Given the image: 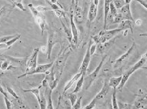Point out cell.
<instances>
[{
    "label": "cell",
    "mask_w": 147,
    "mask_h": 109,
    "mask_svg": "<svg viewBox=\"0 0 147 109\" xmlns=\"http://www.w3.org/2000/svg\"><path fill=\"white\" fill-rule=\"evenodd\" d=\"M4 101H5V104H6V106L7 109H14L13 103L8 100V98L4 97Z\"/></svg>",
    "instance_id": "ab89813d"
},
{
    "label": "cell",
    "mask_w": 147,
    "mask_h": 109,
    "mask_svg": "<svg viewBox=\"0 0 147 109\" xmlns=\"http://www.w3.org/2000/svg\"><path fill=\"white\" fill-rule=\"evenodd\" d=\"M91 1H93V0H91Z\"/></svg>",
    "instance_id": "94428289"
},
{
    "label": "cell",
    "mask_w": 147,
    "mask_h": 109,
    "mask_svg": "<svg viewBox=\"0 0 147 109\" xmlns=\"http://www.w3.org/2000/svg\"><path fill=\"white\" fill-rule=\"evenodd\" d=\"M131 1H132V0H125V3H127V4H130Z\"/></svg>",
    "instance_id": "db71d44e"
},
{
    "label": "cell",
    "mask_w": 147,
    "mask_h": 109,
    "mask_svg": "<svg viewBox=\"0 0 147 109\" xmlns=\"http://www.w3.org/2000/svg\"><path fill=\"white\" fill-rule=\"evenodd\" d=\"M9 61H4L1 63V69L2 71H6V70L8 69V67H9Z\"/></svg>",
    "instance_id": "60d3db41"
},
{
    "label": "cell",
    "mask_w": 147,
    "mask_h": 109,
    "mask_svg": "<svg viewBox=\"0 0 147 109\" xmlns=\"http://www.w3.org/2000/svg\"><path fill=\"white\" fill-rule=\"evenodd\" d=\"M10 1L13 2V4H15V3H22V1L23 0H10Z\"/></svg>",
    "instance_id": "681fc988"
},
{
    "label": "cell",
    "mask_w": 147,
    "mask_h": 109,
    "mask_svg": "<svg viewBox=\"0 0 147 109\" xmlns=\"http://www.w3.org/2000/svg\"><path fill=\"white\" fill-rule=\"evenodd\" d=\"M38 104H39L40 109H46L47 98L45 96V91L43 89L40 90V101Z\"/></svg>",
    "instance_id": "44dd1931"
},
{
    "label": "cell",
    "mask_w": 147,
    "mask_h": 109,
    "mask_svg": "<svg viewBox=\"0 0 147 109\" xmlns=\"http://www.w3.org/2000/svg\"><path fill=\"white\" fill-rule=\"evenodd\" d=\"M135 22H132L130 20H124L123 22H122L120 24H119L118 28L123 30V31L125 30H130L131 32H134V24Z\"/></svg>",
    "instance_id": "2e32d148"
},
{
    "label": "cell",
    "mask_w": 147,
    "mask_h": 109,
    "mask_svg": "<svg viewBox=\"0 0 147 109\" xmlns=\"http://www.w3.org/2000/svg\"><path fill=\"white\" fill-rule=\"evenodd\" d=\"M122 76H119V77H111L109 80V85L110 87L113 88V89H116L119 86V84H120L122 80Z\"/></svg>",
    "instance_id": "ffe728a7"
},
{
    "label": "cell",
    "mask_w": 147,
    "mask_h": 109,
    "mask_svg": "<svg viewBox=\"0 0 147 109\" xmlns=\"http://www.w3.org/2000/svg\"><path fill=\"white\" fill-rule=\"evenodd\" d=\"M141 69H145V70H147V67H142Z\"/></svg>",
    "instance_id": "11a10c76"
},
{
    "label": "cell",
    "mask_w": 147,
    "mask_h": 109,
    "mask_svg": "<svg viewBox=\"0 0 147 109\" xmlns=\"http://www.w3.org/2000/svg\"><path fill=\"white\" fill-rule=\"evenodd\" d=\"M45 94L47 98V107L46 109H54L52 100V91L49 87L45 88Z\"/></svg>",
    "instance_id": "ac0fdd59"
},
{
    "label": "cell",
    "mask_w": 147,
    "mask_h": 109,
    "mask_svg": "<svg viewBox=\"0 0 147 109\" xmlns=\"http://www.w3.org/2000/svg\"><path fill=\"white\" fill-rule=\"evenodd\" d=\"M125 20L122 17V15H121L120 13H118L116 15L115 17H113V22H112V24H120L122 22Z\"/></svg>",
    "instance_id": "f1b7e54d"
},
{
    "label": "cell",
    "mask_w": 147,
    "mask_h": 109,
    "mask_svg": "<svg viewBox=\"0 0 147 109\" xmlns=\"http://www.w3.org/2000/svg\"><path fill=\"white\" fill-rule=\"evenodd\" d=\"M17 104H18L20 109H30L28 107L26 106V104L23 102V100L21 99L20 98H19V99L17 100Z\"/></svg>",
    "instance_id": "74e56055"
},
{
    "label": "cell",
    "mask_w": 147,
    "mask_h": 109,
    "mask_svg": "<svg viewBox=\"0 0 147 109\" xmlns=\"http://www.w3.org/2000/svg\"><path fill=\"white\" fill-rule=\"evenodd\" d=\"M146 61H147V51L144 55L142 56L141 59H140L134 66L131 67L129 69L127 70V71H125V73H124V74L122 75V78L121 82H120V84H119L118 88H117L119 92H122V89H123L124 87H125L126 82L128 81L129 77H130L135 71H136L137 70L139 69H141L142 67H144V64L146 62Z\"/></svg>",
    "instance_id": "7a4b0ae2"
},
{
    "label": "cell",
    "mask_w": 147,
    "mask_h": 109,
    "mask_svg": "<svg viewBox=\"0 0 147 109\" xmlns=\"http://www.w3.org/2000/svg\"><path fill=\"white\" fill-rule=\"evenodd\" d=\"M0 93H1V94H2L4 97H6V98H8V95H7L6 93L5 92L4 89H3V88L2 87V86H1V84H0Z\"/></svg>",
    "instance_id": "bcb514c9"
},
{
    "label": "cell",
    "mask_w": 147,
    "mask_h": 109,
    "mask_svg": "<svg viewBox=\"0 0 147 109\" xmlns=\"http://www.w3.org/2000/svg\"><path fill=\"white\" fill-rule=\"evenodd\" d=\"M97 11H98V6L94 4V2L92 1L90 3V9H89L88 13V21L89 22H92L95 20L97 16Z\"/></svg>",
    "instance_id": "9a60e30c"
},
{
    "label": "cell",
    "mask_w": 147,
    "mask_h": 109,
    "mask_svg": "<svg viewBox=\"0 0 147 109\" xmlns=\"http://www.w3.org/2000/svg\"><path fill=\"white\" fill-rule=\"evenodd\" d=\"M109 109H113V108H112V106H111H111L109 107Z\"/></svg>",
    "instance_id": "680465c9"
},
{
    "label": "cell",
    "mask_w": 147,
    "mask_h": 109,
    "mask_svg": "<svg viewBox=\"0 0 147 109\" xmlns=\"http://www.w3.org/2000/svg\"><path fill=\"white\" fill-rule=\"evenodd\" d=\"M84 82H85V75L83 74L80 76V78L78 79V81H77L76 86L75 87L74 90L72 91V93H74V94H78V92H80L82 88H83Z\"/></svg>",
    "instance_id": "d4e9b609"
},
{
    "label": "cell",
    "mask_w": 147,
    "mask_h": 109,
    "mask_svg": "<svg viewBox=\"0 0 147 109\" xmlns=\"http://www.w3.org/2000/svg\"><path fill=\"white\" fill-rule=\"evenodd\" d=\"M107 57V55H105V56H103L102 60H101V61L100 62L98 65L97 66V67L95 69V70H94V71H93L92 73H90V75H87L86 78H85V80H87L86 87H85V89H86V90H87V89L90 87V86L92 85L93 82L95 81L96 79L97 78L98 76L99 73L100 72L101 69H102V67L103 65V64H104L105 61Z\"/></svg>",
    "instance_id": "ba28073f"
},
{
    "label": "cell",
    "mask_w": 147,
    "mask_h": 109,
    "mask_svg": "<svg viewBox=\"0 0 147 109\" xmlns=\"http://www.w3.org/2000/svg\"><path fill=\"white\" fill-rule=\"evenodd\" d=\"M69 18H70V26L71 31L72 34V41H71V46L73 49H75L77 47L78 41V31L77 29L76 24L74 22V10L73 8H70V14H69Z\"/></svg>",
    "instance_id": "9c48e42d"
},
{
    "label": "cell",
    "mask_w": 147,
    "mask_h": 109,
    "mask_svg": "<svg viewBox=\"0 0 147 109\" xmlns=\"http://www.w3.org/2000/svg\"><path fill=\"white\" fill-rule=\"evenodd\" d=\"M92 45V41H90L88 45V47H87V51H86V53L85 54V56H84V59L83 60V62H82L81 66L79 69V72L82 73L83 74L85 75L86 73L87 68H88L89 65H90V61H91V55L90 54V46Z\"/></svg>",
    "instance_id": "30bf717a"
},
{
    "label": "cell",
    "mask_w": 147,
    "mask_h": 109,
    "mask_svg": "<svg viewBox=\"0 0 147 109\" xmlns=\"http://www.w3.org/2000/svg\"><path fill=\"white\" fill-rule=\"evenodd\" d=\"M119 13H121V15H122V17H123L125 20H130L132 21V22H134L132 14H131L130 4H127L126 3L125 6L120 8Z\"/></svg>",
    "instance_id": "7c38bea8"
},
{
    "label": "cell",
    "mask_w": 147,
    "mask_h": 109,
    "mask_svg": "<svg viewBox=\"0 0 147 109\" xmlns=\"http://www.w3.org/2000/svg\"><path fill=\"white\" fill-rule=\"evenodd\" d=\"M97 50V44L94 43V44H92V45H91L90 46V54L91 55H93L94 53H95V52Z\"/></svg>",
    "instance_id": "b9f144b4"
},
{
    "label": "cell",
    "mask_w": 147,
    "mask_h": 109,
    "mask_svg": "<svg viewBox=\"0 0 147 109\" xmlns=\"http://www.w3.org/2000/svg\"><path fill=\"white\" fill-rule=\"evenodd\" d=\"M67 49H65L63 51H61L58 56L57 59L54 62V65L52 67L54 69V73H55V78L58 80H60L61 75L63 74V69L67 62V60L70 54V51L67 50Z\"/></svg>",
    "instance_id": "6da1fadb"
},
{
    "label": "cell",
    "mask_w": 147,
    "mask_h": 109,
    "mask_svg": "<svg viewBox=\"0 0 147 109\" xmlns=\"http://www.w3.org/2000/svg\"><path fill=\"white\" fill-rule=\"evenodd\" d=\"M83 109H85V108H83Z\"/></svg>",
    "instance_id": "be15d7a7"
},
{
    "label": "cell",
    "mask_w": 147,
    "mask_h": 109,
    "mask_svg": "<svg viewBox=\"0 0 147 109\" xmlns=\"http://www.w3.org/2000/svg\"><path fill=\"white\" fill-rule=\"evenodd\" d=\"M118 105L119 109H131V107H132V105L122 102L121 101H118Z\"/></svg>",
    "instance_id": "1f68e13d"
},
{
    "label": "cell",
    "mask_w": 147,
    "mask_h": 109,
    "mask_svg": "<svg viewBox=\"0 0 147 109\" xmlns=\"http://www.w3.org/2000/svg\"><path fill=\"white\" fill-rule=\"evenodd\" d=\"M1 63H1V61H0V68H1Z\"/></svg>",
    "instance_id": "91938a15"
},
{
    "label": "cell",
    "mask_w": 147,
    "mask_h": 109,
    "mask_svg": "<svg viewBox=\"0 0 147 109\" xmlns=\"http://www.w3.org/2000/svg\"><path fill=\"white\" fill-rule=\"evenodd\" d=\"M96 102H97V100L95 98L93 99L92 101H91V102L88 105H87L85 107V109H93L94 108V107L96 106Z\"/></svg>",
    "instance_id": "d590c367"
},
{
    "label": "cell",
    "mask_w": 147,
    "mask_h": 109,
    "mask_svg": "<svg viewBox=\"0 0 147 109\" xmlns=\"http://www.w3.org/2000/svg\"><path fill=\"white\" fill-rule=\"evenodd\" d=\"M38 52H39V48H38V47H36V48L34 49L32 55H31L30 57L27 60L25 73H24V74L19 75L18 78H23V77H25L26 75H29L30 74V73H32L33 71H34V69H35L36 67H37V59Z\"/></svg>",
    "instance_id": "277c9868"
},
{
    "label": "cell",
    "mask_w": 147,
    "mask_h": 109,
    "mask_svg": "<svg viewBox=\"0 0 147 109\" xmlns=\"http://www.w3.org/2000/svg\"><path fill=\"white\" fill-rule=\"evenodd\" d=\"M140 36H144V37H147V32L142 33V34H140Z\"/></svg>",
    "instance_id": "f5cc1de1"
},
{
    "label": "cell",
    "mask_w": 147,
    "mask_h": 109,
    "mask_svg": "<svg viewBox=\"0 0 147 109\" xmlns=\"http://www.w3.org/2000/svg\"><path fill=\"white\" fill-rule=\"evenodd\" d=\"M5 8H6V7H5V6L1 7V8H0V18H1V17L2 16L3 12L5 11Z\"/></svg>",
    "instance_id": "c3c4849f"
},
{
    "label": "cell",
    "mask_w": 147,
    "mask_h": 109,
    "mask_svg": "<svg viewBox=\"0 0 147 109\" xmlns=\"http://www.w3.org/2000/svg\"><path fill=\"white\" fill-rule=\"evenodd\" d=\"M92 1L94 2V3L96 5V6H98V5L99 3V0H93Z\"/></svg>",
    "instance_id": "816d5d0a"
},
{
    "label": "cell",
    "mask_w": 147,
    "mask_h": 109,
    "mask_svg": "<svg viewBox=\"0 0 147 109\" xmlns=\"http://www.w3.org/2000/svg\"><path fill=\"white\" fill-rule=\"evenodd\" d=\"M6 89H7V91H8V94H10V95H11V96H13L14 98H15V99H16V100L19 99V97L18 96V95H17L16 93H15V91H14L13 89H12V88H10L9 87H6Z\"/></svg>",
    "instance_id": "f35d334b"
},
{
    "label": "cell",
    "mask_w": 147,
    "mask_h": 109,
    "mask_svg": "<svg viewBox=\"0 0 147 109\" xmlns=\"http://www.w3.org/2000/svg\"><path fill=\"white\" fill-rule=\"evenodd\" d=\"M3 75V73H0V77H1Z\"/></svg>",
    "instance_id": "9f6ffc18"
},
{
    "label": "cell",
    "mask_w": 147,
    "mask_h": 109,
    "mask_svg": "<svg viewBox=\"0 0 147 109\" xmlns=\"http://www.w3.org/2000/svg\"><path fill=\"white\" fill-rule=\"evenodd\" d=\"M10 46L8 45V44L6 43H1L0 44V50H7V49H9L10 48Z\"/></svg>",
    "instance_id": "f6af8a7d"
},
{
    "label": "cell",
    "mask_w": 147,
    "mask_h": 109,
    "mask_svg": "<svg viewBox=\"0 0 147 109\" xmlns=\"http://www.w3.org/2000/svg\"><path fill=\"white\" fill-rule=\"evenodd\" d=\"M82 98H83V97L82 96H80L79 98H78V100H77L76 103L74 104V106H72V109H80V108H81Z\"/></svg>",
    "instance_id": "8d00e7d4"
},
{
    "label": "cell",
    "mask_w": 147,
    "mask_h": 109,
    "mask_svg": "<svg viewBox=\"0 0 147 109\" xmlns=\"http://www.w3.org/2000/svg\"><path fill=\"white\" fill-rule=\"evenodd\" d=\"M134 24L136 26H140L142 25V19H138L137 20L134 22Z\"/></svg>",
    "instance_id": "7dc6e473"
},
{
    "label": "cell",
    "mask_w": 147,
    "mask_h": 109,
    "mask_svg": "<svg viewBox=\"0 0 147 109\" xmlns=\"http://www.w3.org/2000/svg\"><path fill=\"white\" fill-rule=\"evenodd\" d=\"M136 50V43H133L132 45H131L130 48L127 50V52L124 54L119 57L118 59L115 60V61L113 63V68L114 69H120L124 65H125L126 63L129 61V59L131 58V56H132V54H134L135 50Z\"/></svg>",
    "instance_id": "8992f818"
},
{
    "label": "cell",
    "mask_w": 147,
    "mask_h": 109,
    "mask_svg": "<svg viewBox=\"0 0 147 109\" xmlns=\"http://www.w3.org/2000/svg\"><path fill=\"white\" fill-rule=\"evenodd\" d=\"M118 9L116 8V7L115 6V5L113 4V1L110 2V13L109 15H111L112 18H113V17H115V15L118 14Z\"/></svg>",
    "instance_id": "f546056e"
},
{
    "label": "cell",
    "mask_w": 147,
    "mask_h": 109,
    "mask_svg": "<svg viewBox=\"0 0 147 109\" xmlns=\"http://www.w3.org/2000/svg\"><path fill=\"white\" fill-rule=\"evenodd\" d=\"M112 1H113V4L115 5V6L116 7L118 10H120V8H122L126 4L125 0H113Z\"/></svg>",
    "instance_id": "4dcf8cb0"
},
{
    "label": "cell",
    "mask_w": 147,
    "mask_h": 109,
    "mask_svg": "<svg viewBox=\"0 0 147 109\" xmlns=\"http://www.w3.org/2000/svg\"><path fill=\"white\" fill-rule=\"evenodd\" d=\"M122 32H123V30L118 28L112 30H104L100 32L98 34L93 36L92 39L97 45L102 44L111 40L115 35Z\"/></svg>",
    "instance_id": "3957f363"
},
{
    "label": "cell",
    "mask_w": 147,
    "mask_h": 109,
    "mask_svg": "<svg viewBox=\"0 0 147 109\" xmlns=\"http://www.w3.org/2000/svg\"><path fill=\"white\" fill-rule=\"evenodd\" d=\"M17 36V34L14 35H8V36H4L2 37H0V44L3 43H6V42L10 41L12 38H15Z\"/></svg>",
    "instance_id": "d6a6232c"
},
{
    "label": "cell",
    "mask_w": 147,
    "mask_h": 109,
    "mask_svg": "<svg viewBox=\"0 0 147 109\" xmlns=\"http://www.w3.org/2000/svg\"><path fill=\"white\" fill-rule=\"evenodd\" d=\"M145 99L147 100V94H146V96H145Z\"/></svg>",
    "instance_id": "6f0895ef"
},
{
    "label": "cell",
    "mask_w": 147,
    "mask_h": 109,
    "mask_svg": "<svg viewBox=\"0 0 147 109\" xmlns=\"http://www.w3.org/2000/svg\"><path fill=\"white\" fill-rule=\"evenodd\" d=\"M135 1L140 3L142 6L147 10V0H135Z\"/></svg>",
    "instance_id": "7bdbcfd3"
},
{
    "label": "cell",
    "mask_w": 147,
    "mask_h": 109,
    "mask_svg": "<svg viewBox=\"0 0 147 109\" xmlns=\"http://www.w3.org/2000/svg\"><path fill=\"white\" fill-rule=\"evenodd\" d=\"M41 49L42 52H47V46H42Z\"/></svg>",
    "instance_id": "f907efd6"
},
{
    "label": "cell",
    "mask_w": 147,
    "mask_h": 109,
    "mask_svg": "<svg viewBox=\"0 0 147 109\" xmlns=\"http://www.w3.org/2000/svg\"><path fill=\"white\" fill-rule=\"evenodd\" d=\"M113 67V65H111V63L110 61H107V62L103 64L101 69L100 71H102L103 75H109L110 73H111V69Z\"/></svg>",
    "instance_id": "603a6c76"
},
{
    "label": "cell",
    "mask_w": 147,
    "mask_h": 109,
    "mask_svg": "<svg viewBox=\"0 0 147 109\" xmlns=\"http://www.w3.org/2000/svg\"><path fill=\"white\" fill-rule=\"evenodd\" d=\"M74 9V11H75V15H74V20L78 23L83 22V12H82V10H81V8L77 6L75 7Z\"/></svg>",
    "instance_id": "7402d4cb"
},
{
    "label": "cell",
    "mask_w": 147,
    "mask_h": 109,
    "mask_svg": "<svg viewBox=\"0 0 147 109\" xmlns=\"http://www.w3.org/2000/svg\"><path fill=\"white\" fill-rule=\"evenodd\" d=\"M116 89H113V94H112V103L111 106L113 109H119L118 105V100L116 98Z\"/></svg>",
    "instance_id": "4316f807"
},
{
    "label": "cell",
    "mask_w": 147,
    "mask_h": 109,
    "mask_svg": "<svg viewBox=\"0 0 147 109\" xmlns=\"http://www.w3.org/2000/svg\"><path fill=\"white\" fill-rule=\"evenodd\" d=\"M112 0H105L104 3V30L107 27L108 17L110 13V2Z\"/></svg>",
    "instance_id": "5bb4252c"
},
{
    "label": "cell",
    "mask_w": 147,
    "mask_h": 109,
    "mask_svg": "<svg viewBox=\"0 0 147 109\" xmlns=\"http://www.w3.org/2000/svg\"><path fill=\"white\" fill-rule=\"evenodd\" d=\"M59 80H58L57 79H56V78H55V80H52V81L50 82V83H49V86H48V87L50 88V89H51L52 91H53L54 89H55V88L57 87L58 83H59Z\"/></svg>",
    "instance_id": "e575fe53"
},
{
    "label": "cell",
    "mask_w": 147,
    "mask_h": 109,
    "mask_svg": "<svg viewBox=\"0 0 147 109\" xmlns=\"http://www.w3.org/2000/svg\"><path fill=\"white\" fill-rule=\"evenodd\" d=\"M59 42V36L57 32L54 30H49L48 36V43H47V59L48 60L51 59V55L52 49L57 43Z\"/></svg>",
    "instance_id": "52a82bcc"
},
{
    "label": "cell",
    "mask_w": 147,
    "mask_h": 109,
    "mask_svg": "<svg viewBox=\"0 0 147 109\" xmlns=\"http://www.w3.org/2000/svg\"><path fill=\"white\" fill-rule=\"evenodd\" d=\"M54 62H51L50 63H47V64H43V65H38L36 67V68L34 69V71H33L32 73H30V75H33V74H38V73H45L46 74L47 72H48L50 69L52 68V67L53 66Z\"/></svg>",
    "instance_id": "8fae6325"
},
{
    "label": "cell",
    "mask_w": 147,
    "mask_h": 109,
    "mask_svg": "<svg viewBox=\"0 0 147 109\" xmlns=\"http://www.w3.org/2000/svg\"><path fill=\"white\" fill-rule=\"evenodd\" d=\"M110 87L109 85V82H105L103 84V87L102 88V89H101L100 91H99L98 94L96 95L95 98L96 100H102L104 99L107 96V95L108 94V93L109 92V90H110Z\"/></svg>",
    "instance_id": "4fadbf2b"
},
{
    "label": "cell",
    "mask_w": 147,
    "mask_h": 109,
    "mask_svg": "<svg viewBox=\"0 0 147 109\" xmlns=\"http://www.w3.org/2000/svg\"><path fill=\"white\" fill-rule=\"evenodd\" d=\"M42 87L41 85H40L38 87L34 88V89H22V91H24V93H32V94H34L35 97L37 99L38 102H39L40 101V89Z\"/></svg>",
    "instance_id": "cb8c5ba5"
},
{
    "label": "cell",
    "mask_w": 147,
    "mask_h": 109,
    "mask_svg": "<svg viewBox=\"0 0 147 109\" xmlns=\"http://www.w3.org/2000/svg\"><path fill=\"white\" fill-rule=\"evenodd\" d=\"M61 24H62L63 27L64 28L65 32V34H66V36H67L68 41H69V43H71V41H72V38H73L72 34H71V31L70 30H69V28L66 27V26L65 25V24L62 22H61Z\"/></svg>",
    "instance_id": "484cf974"
},
{
    "label": "cell",
    "mask_w": 147,
    "mask_h": 109,
    "mask_svg": "<svg viewBox=\"0 0 147 109\" xmlns=\"http://www.w3.org/2000/svg\"><path fill=\"white\" fill-rule=\"evenodd\" d=\"M83 75V73H80V72H78V73H76V75H74V76L72 77V78L70 80H69V82H67V84H65V86L64 87V90H63V93L65 94V93L66 92L67 90H69L70 88L72 87V86L74 85V84L75 83V82H77L78 80V79H79L80 78V76Z\"/></svg>",
    "instance_id": "e0dca14e"
},
{
    "label": "cell",
    "mask_w": 147,
    "mask_h": 109,
    "mask_svg": "<svg viewBox=\"0 0 147 109\" xmlns=\"http://www.w3.org/2000/svg\"><path fill=\"white\" fill-rule=\"evenodd\" d=\"M28 8L30 9L31 13H32L33 17H34V19H35V22L36 24L39 26L40 28H41V35L43 36V33L45 30H46L47 27V24H46V20H45V15H43L42 13H40L38 12L37 10H36V7H34L32 3H29L28 5Z\"/></svg>",
    "instance_id": "5b68a950"
},
{
    "label": "cell",
    "mask_w": 147,
    "mask_h": 109,
    "mask_svg": "<svg viewBox=\"0 0 147 109\" xmlns=\"http://www.w3.org/2000/svg\"><path fill=\"white\" fill-rule=\"evenodd\" d=\"M6 58L7 59H9L10 62H13L20 66H26L28 60L27 58H13L10 56H6Z\"/></svg>",
    "instance_id": "d6986e66"
},
{
    "label": "cell",
    "mask_w": 147,
    "mask_h": 109,
    "mask_svg": "<svg viewBox=\"0 0 147 109\" xmlns=\"http://www.w3.org/2000/svg\"><path fill=\"white\" fill-rule=\"evenodd\" d=\"M36 8L38 12H40V13H42V12L46 11V10H49V8H47V7H44L42 6H38L37 7H36Z\"/></svg>",
    "instance_id": "ee69618b"
},
{
    "label": "cell",
    "mask_w": 147,
    "mask_h": 109,
    "mask_svg": "<svg viewBox=\"0 0 147 109\" xmlns=\"http://www.w3.org/2000/svg\"><path fill=\"white\" fill-rule=\"evenodd\" d=\"M54 12H55V15H57L59 19H61V17H64V18H65V13L64 9L56 10H54Z\"/></svg>",
    "instance_id": "836d02e7"
},
{
    "label": "cell",
    "mask_w": 147,
    "mask_h": 109,
    "mask_svg": "<svg viewBox=\"0 0 147 109\" xmlns=\"http://www.w3.org/2000/svg\"><path fill=\"white\" fill-rule=\"evenodd\" d=\"M67 98L69 100V101H70L71 106H74V104L76 103V102L77 101V100H78V97H77L76 94H74L72 92L67 94Z\"/></svg>",
    "instance_id": "83f0119b"
},
{
    "label": "cell",
    "mask_w": 147,
    "mask_h": 109,
    "mask_svg": "<svg viewBox=\"0 0 147 109\" xmlns=\"http://www.w3.org/2000/svg\"><path fill=\"white\" fill-rule=\"evenodd\" d=\"M93 109H94V108H93ZM96 109H98V108H96Z\"/></svg>",
    "instance_id": "6125c7cd"
}]
</instances>
